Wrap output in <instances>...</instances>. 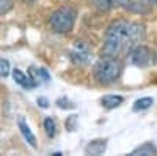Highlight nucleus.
I'll use <instances>...</instances> for the list:
<instances>
[{"instance_id":"f257e3e1","label":"nucleus","mask_w":157,"mask_h":156,"mask_svg":"<svg viewBox=\"0 0 157 156\" xmlns=\"http://www.w3.org/2000/svg\"><path fill=\"white\" fill-rule=\"evenodd\" d=\"M143 38H145V25L126 19L115 21L109 25L104 36L102 57L123 58L140 44Z\"/></svg>"},{"instance_id":"f03ea898","label":"nucleus","mask_w":157,"mask_h":156,"mask_svg":"<svg viewBox=\"0 0 157 156\" xmlns=\"http://www.w3.org/2000/svg\"><path fill=\"white\" fill-rule=\"evenodd\" d=\"M121 62L115 57H102L94 65V77L99 84H112L115 82L121 74Z\"/></svg>"},{"instance_id":"7ed1b4c3","label":"nucleus","mask_w":157,"mask_h":156,"mask_svg":"<svg viewBox=\"0 0 157 156\" xmlns=\"http://www.w3.org/2000/svg\"><path fill=\"white\" fill-rule=\"evenodd\" d=\"M77 13L71 6H61L50 16V27L57 33H68L72 30Z\"/></svg>"},{"instance_id":"20e7f679","label":"nucleus","mask_w":157,"mask_h":156,"mask_svg":"<svg viewBox=\"0 0 157 156\" xmlns=\"http://www.w3.org/2000/svg\"><path fill=\"white\" fill-rule=\"evenodd\" d=\"M96 8L102 11H109L113 8H126L130 11H148V8L140 6L137 0H93Z\"/></svg>"},{"instance_id":"39448f33","label":"nucleus","mask_w":157,"mask_h":156,"mask_svg":"<svg viewBox=\"0 0 157 156\" xmlns=\"http://www.w3.org/2000/svg\"><path fill=\"white\" fill-rule=\"evenodd\" d=\"M69 58H71V62L74 65H78V66H80V65H86L90 62V58H91L90 46L86 43H83V41H77L72 46L71 52H69Z\"/></svg>"},{"instance_id":"423d86ee","label":"nucleus","mask_w":157,"mask_h":156,"mask_svg":"<svg viewBox=\"0 0 157 156\" xmlns=\"http://www.w3.org/2000/svg\"><path fill=\"white\" fill-rule=\"evenodd\" d=\"M152 60V52L149 47L146 46H135L132 50H130V62H132L135 66H140V68H145L151 63Z\"/></svg>"},{"instance_id":"0eeeda50","label":"nucleus","mask_w":157,"mask_h":156,"mask_svg":"<svg viewBox=\"0 0 157 156\" xmlns=\"http://www.w3.org/2000/svg\"><path fill=\"white\" fill-rule=\"evenodd\" d=\"M13 79H14V82L16 84H19L21 87H24V88H27V90H32V88H35L38 84L30 77V74L27 76V74H24L21 70H13Z\"/></svg>"},{"instance_id":"6e6552de","label":"nucleus","mask_w":157,"mask_h":156,"mask_svg":"<svg viewBox=\"0 0 157 156\" xmlns=\"http://www.w3.org/2000/svg\"><path fill=\"white\" fill-rule=\"evenodd\" d=\"M105 150H107V140H105V139L91 140L90 144L85 147V153H86V154H94V156L102 154Z\"/></svg>"},{"instance_id":"1a4fd4ad","label":"nucleus","mask_w":157,"mask_h":156,"mask_svg":"<svg viewBox=\"0 0 157 156\" xmlns=\"http://www.w3.org/2000/svg\"><path fill=\"white\" fill-rule=\"evenodd\" d=\"M17 125H19V129H21V133H22V136H24V139L29 142V144L33 147V148H36L38 147V144H36V137H35V134L32 133V129H30V126L25 123V120L22 118V117H19V120H17Z\"/></svg>"},{"instance_id":"9d476101","label":"nucleus","mask_w":157,"mask_h":156,"mask_svg":"<svg viewBox=\"0 0 157 156\" xmlns=\"http://www.w3.org/2000/svg\"><path fill=\"white\" fill-rule=\"evenodd\" d=\"M124 98L120 96V95H105L101 102H102V106L105 107V109H115V107H120L121 104H123Z\"/></svg>"},{"instance_id":"9b49d317","label":"nucleus","mask_w":157,"mask_h":156,"mask_svg":"<svg viewBox=\"0 0 157 156\" xmlns=\"http://www.w3.org/2000/svg\"><path fill=\"white\" fill-rule=\"evenodd\" d=\"M130 154L134 156H138V154H145V156H152V154H157V147L152 144V142H145L143 145L137 147Z\"/></svg>"},{"instance_id":"f8f14e48","label":"nucleus","mask_w":157,"mask_h":156,"mask_svg":"<svg viewBox=\"0 0 157 156\" xmlns=\"http://www.w3.org/2000/svg\"><path fill=\"white\" fill-rule=\"evenodd\" d=\"M152 102H154V99H152V98H149V96H146V98H140V99H137V101L134 102L132 110H134V112L146 110V109H149V107L152 106Z\"/></svg>"},{"instance_id":"ddd939ff","label":"nucleus","mask_w":157,"mask_h":156,"mask_svg":"<svg viewBox=\"0 0 157 156\" xmlns=\"http://www.w3.org/2000/svg\"><path fill=\"white\" fill-rule=\"evenodd\" d=\"M44 129H46V134L49 137H54L57 134V125L54 122V118H50V117H46L44 118Z\"/></svg>"},{"instance_id":"4468645a","label":"nucleus","mask_w":157,"mask_h":156,"mask_svg":"<svg viewBox=\"0 0 157 156\" xmlns=\"http://www.w3.org/2000/svg\"><path fill=\"white\" fill-rule=\"evenodd\" d=\"M11 73V66L10 62L6 58H0V77H6Z\"/></svg>"},{"instance_id":"2eb2a0df","label":"nucleus","mask_w":157,"mask_h":156,"mask_svg":"<svg viewBox=\"0 0 157 156\" xmlns=\"http://www.w3.org/2000/svg\"><path fill=\"white\" fill-rule=\"evenodd\" d=\"M57 106L60 107V109H74L75 107V104L72 102V101H69L68 98H58L57 99Z\"/></svg>"},{"instance_id":"dca6fc26","label":"nucleus","mask_w":157,"mask_h":156,"mask_svg":"<svg viewBox=\"0 0 157 156\" xmlns=\"http://www.w3.org/2000/svg\"><path fill=\"white\" fill-rule=\"evenodd\" d=\"M13 10V0H0V14H6Z\"/></svg>"},{"instance_id":"f3484780","label":"nucleus","mask_w":157,"mask_h":156,"mask_svg":"<svg viewBox=\"0 0 157 156\" xmlns=\"http://www.w3.org/2000/svg\"><path fill=\"white\" fill-rule=\"evenodd\" d=\"M66 129L68 131H75V128H77V115H71V117H68V120H66Z\"/></svg>"},{"instance_id":"a211bd4d","label":"nucleus","mask_w":157,"mask_h":156,"mask_svg":"<svg viewBox=\"0 0 157 156\" xmlns=\"http://www.w3.org/2000/svg\"><path fill=\"white\" fill-rule=\"evenodd\" d=\"M38 104H39V106H41V107H49V99L47 98H44V96H41V98H38Z\"/></svg>"},{"instance_id":"6ab92c4d","label":"nucleus","mask_w":157,"mask_h":156,"mask_svg":"<svg viewBox=\"0 0 157 156\" xmlns=\"http://www.w3.org/2000/svg\"><path fill=\"white\" fill-rule=\"evenodd\" d=\"M24 2H27V3H32V2H35V0H24Z\"/></svg>"},{"instance_id":"aec40b11","label":"nucleus","mask_w":157,"mask_h":156,"mask_svg":"<svg viewBox=\"0 0 157 156\" xmlns=\"http://www.w3.org/2000/svg\"><path fill=\"white\" fill-rule=\"evenodd\" d=\"M149 2H154V3H157V0H149Z\"/></svg>"}]
</instances>
